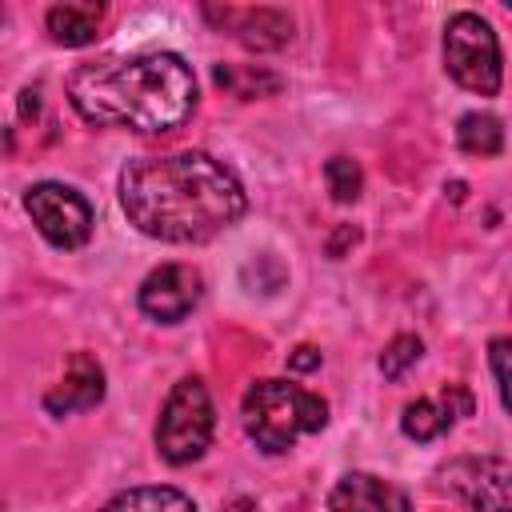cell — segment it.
Masks as SVG:
<instances>
[{
  "label": "cell",
  "instance_id": "obj_1",
  "mask_svg": "<svg viewBox=\"0 0 512 512\" xmlns=\"http://www.w3.org/2000/svg\"><path fill=\"white\" fill-rule=\"evenodd\" d=\"M120 208L128 224H136L152 240L204 244L244 216L248 196L224 160L188 148L124 164Z\"/></svg>",
  "mask_w": 512,
  "mask_h": 512
},
{
  "label": "cell",
  "instance_id": "obj_2",
  "mask_svg": "<svg viewBox=\"0 0 512 512\" xmlns=\"http://www.w3.org/2000/svg\"><path fill=\"white\" fill-rule=\"evenodd\" d=\"M68 104L96 128L164 136L196 112V76L176 52L112 56L72 68Z\"/></svg>",
  "mask_w": 512,
  "mask_h": 512
},
{
  "label": "cell",
  "instance_id": "obj_3",
  "mask_svg": "<svg viewBox=\"0 0 512 512\" xmlns=\"http://www.w3.org/2000/svg\"><path fill=\"white\" fill-rule=\"evenodd\" d=\"M240 420H244L248 440L260 452L280 456V452H288L296 444V436L320 432L328 424V400L308 392V388H300V384L268 376V380H256L244 392Z\"/></svg>",
  "mask_w": 512,
  "mask_h": 512
},
{
  "label": "cell",
  "instance_id": "obj_4",
  "mask_svg": "<svg viewBox=\"0 0 512 512\" xmlns=\"http://www.w3.org/2000/svg\"><path fill=\"white\" fill-rule=\"evenodd\" d=\"M212 428H216V408H212V396H208L204 380L184 376L168 392V400L160 408V420H156V452L168 464H192V460H200L208 452Z\"/></svg>",
  "mask_w": 512,
  "mask_h": 512
},
{
  "label": "cell",
  "instance_id": "obj_5",
  "mask_svg": "<svg viewBox=\"0 0 512 512\" xmlns=\"http://www.w3.org/2000/svg\"><path fill=\"white\" fill-rule=\"evenodd\" d=\"M444 68L448 76L476 92V96H496L504 80V60H500V40L492 24L476 12H456L444 24Z\"/></svg>",
  "mask_w": 512,
  "mask_h": 512
},
{
  "label": "cell",
  "instance_id": "obj_6",
  "mask_svg": "<svg viewBox=\"0 0 512 512\" xmlns=\"http://www.w3.org/2000/svg\"><path fill=\"white\" fill-rule=\"evenodd\" d=\"M24 212L32 216L36 232L52 244V248H84L92 240V224H96V212L92 204L72 188V184H60V180H40L24 192Z\"/></svg>",
  "mask_w": 512,
  "mask_h": 512
},
{
  "label": "cell",
  "instance_id": "obj_7",
  "mask_svg": "<svg viewBox=\"0 0 512 512\" xmlns=\"http://www.w3.org/2000/svg\"><path fill=\"white\" fill-rule=\"evenodd\" d=\"M204 300V276L192 264H160L140 284V312L156 324H180Z\"/></svg>",
  "mask_w": 512,
  "mask_h": 512
},
{
  "label": "cell",
  "instance_id": "obj_8",
  "mask_svg": "<svg viewBox=\"0 0 512 512\" xmlns=\"http://www.w3.org/2000/svg\"><path fill=\"white\" fill-rule=\"evenodd\" d=\"M440 480L472 512H508L512 468L500 456H460L440 472Z\"/></svg>",
  "mask_w": 512,
  "mask_h": 512
},
{
  "label": "cell",
  "instance_id": "obj_9",
  "mask_svg": "<svg viewBox=\"0 0 512 512\" xmlns=\"http://www.w3.org/2000/svg\"><path fill=\"white\" fill-rule=\"evenodd\" d=\"M460 416H472V392L464 384H444L436 396H420L404 408L400 432L408 440H436L444 436Z\"/></svg>",
  "mask_w": 512,
  "mask_h": 512
},
{
  "label": "cell",
  "instance_id": "obj_10",
  "mask_svg": "<svg viewBox=\"0 0 512 512\" xmlns=\"http://www.w3.org/2000/svg\"><path fill=\"white\" fill-rule=\"evenodd\" d=\"M104 400V368L88 356V352H72L64 376L48 388L44 408L52 416H72V412H88Z\"/></svg>",
  "mask_w": 512,
  "mask_h": 512
},
{
  "label": "cell",
  "instance_id": "obj_11",
  "mask_svg": "<svg viewBox=\"0 0 512 512\" xmlns=\"http://www.w3.org/2000/svg\"><path fill=\"white\" fill-rule=\"evenodd\" d=\"M328 512H412V508L396 484L372 472H344L328 492Z\"/></svg>",
  "mask_w": 512,
  "mask_h": 512
},
{
  "label": "cell",
  "instance_id": "obj_12",
  "mask_svg": "<svg viewBox=\"0 0 512 512\" xmlns=\"http://www.w3.org/2000/svg\"><path fill=\"white\" fill-rule=\"evenodd\" d=\"M220 28H228L252 52H276L292 40V16L280 8H224Z\"/></svg>",
  "mask_w": 512,
  "mask_h": 512
},
{
  "label": "cell",
  "instance_id": "obj_13",
  "mask_svg": "<svg viewBox=\"0 0 512 512\" xmlns=\"http://www.w3.org/2000/svg\"><path fill=\"white\" fill-rule=\"evenodd\" d=\"M104 4L96 0H64V4H52L48 16H44V28L56 44L64 48H84L100 36V20H104Z\"/></svg>",
  "mask_w": 512,
  "mask_h": 512
},
{
  "label": "cell",
  "instance_id": "obj_14",
  "mask_svg": "<svg viewBox=\"0 0 512 512\" xmlns=\"http://www.w3.org/2000/svg\"><path fill=\"white\" fill-rule=\"evenodd\" d=\"M96 512H196L192 496H184L180 488L168 484H148V488H128L120 496H112L104 508Z\"/></svg>",
  "mask_w": 512,
  "mask_h": 512
},
{
  "label": "cell",
  "instance_id": "obj_15",
  "mask_svg": "<svg viewBox=\"0 0 512 512\" xmlns=\"http://www.w3.org/2000/svg\"><path fill=\"white\" fill-rule=\"evenodd\" d=\"M216 84L240 100H256V96H272L280 92V76L268 72V68H252V64H216Z\"/></svg>",
  "mask_w": 512,
  "mask_h": 512
},
{
  "label": "cell",
  "instance_id": "obj_16",
  "mask_svg": "<svg viewBox=\"0 0 512 512\" xmlns=\"http://www.w3.org/2000/svg\"><path fill=\"white\" fill-rule=\"evenodd\" d=\"M456 144L468 156H496L504 148V124L492 112H464L456 124Z\"/></svg>",
  "mask_w": 512,
  "mask_h": 512
},
{
  "label": "cell",
  "instance_id": "obj_17",
  "mask_svg": "<svg viewBox=\"0 0 512 512\" xmlns=\"http://www.w3.org/2000/svg\"><path fill=\"white\" fill-rule=\"evenodd\" d=\"M420 356H424V340L400 332V336H392V340L384 344V352H380V376H384V380H400L412 364H420Z\"/></svg>",
  "mask_w": 512,
  "mask_h": 512
},
{
  "label": "cell",
  "instance_id": "obj_18",
  "mask_svg": "<svg viewBox=\"0 0 512 512\" xmlns=\"http://www.w3.org/2000/svg\"><path fill=\"white\" fill-rule=\"evenodd\" d=\"M324 180H328V192H332L336 204H352L360 196V188H364V172H360V164L352 156H332L324 164Z\"/></svg>",
  "mask_w": 512,
  "mask_h": 512
},
{
  "label": "cell",
  "instance_id": "obj_19",
  "mask_svg": "<svg viewBox=\"0 0 512 512\" xmlns=\"http://www.w3.org/2000/svg\"><path fill=\"white\" fill-rule=\"evenodd\" d=\"M488 360H492V376H496L500 404H508V336H496V340L488 344Z\"/></svg>",
  "mask_w": 512,
  "mask_h": 512
},
{
  "label": "cell",
  "instance_id": "obj_20",
  "mask_svg": "<svg viewBox=\"0 0 512 512\" xmlns=\"http://www.w3.org/2000/svg\"><path fill=\"white\" fill-rule=\"evenodd\" d=\"M288 368H292V372H312V368H320V348L300 344V348L288 356Z\"/></svg>",
  "mask_w": 512,
  "mask_h": 512
},
{
  "label": "cell",
  "instance_id": "obj_21",
  "mask_svg": "<svg viewBox=\"0 0 512 512\" xmlns=\"http://www.w3.org/2000/svg\"><path fill=\"white\" fill-rule=\"evenodd\" d=\"M356 240H360V228L340 224V228H336V236L328 240V256H332V260H340V256H344V248H348V244H356Z\"/></svg>",
  "mask_w": 512,
  "mask_h": 512
},
{
  "label": "cell",
  "instance_id": "obj_22",
  "mask_svg": "<svg viewBox=\"0 0 512 512\" xmlns=\"http://www.w3.org/2000/svg\"><path fill=\"white\" fill-rule=\"evenodd\" d=\"M220 512H260V504H256L252 496H232V500H228Z\"/></svg>",
  "mask_w": 512,
  "mask_h": 512
},
{
  "label": "cell",
  "instance_id": "obj_23",
  "mask_svg": "<svg viewBox=\"0 0 512 512\" xmlns=\"http://www.w3.org/2000/svg\"><path fill=\"white\" fill-rule=\"evenodd\" d=\"M0 20H4V8H0Z\"/></svg>",
  "mask_w": 512,
  "mask_h": 512
}]
</instances>
